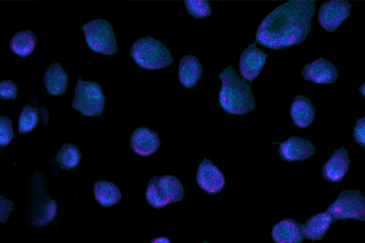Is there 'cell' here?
<instances>
[{"label":"cell","mask_w":365,"mask_h":243,"mask_svg":"<svg viewBox=\"0 0 365 243\" xmlns=\"http://www.w3.org/2000/svg\"><path fill=\"white\" fill-rule=\"evenodd\" d=\"M314 0H291L267 15L257 29L255 42L279 50L304 42L312 29Z\"/></svg>","instance_id":"obj_1"},{"label":"cell","mask_w":365,"mask_h":243,"mask_svg":"<svg viewBox=\"0 0 365 243\" xmlns=\"http://www.w3.org/2000/svg\"><path fill=\"white\" fill-rule=\"evenodd\" d=\"M219 77L222 84L218 100L224 111L232 115H243L255 110L256 103L251 86L232 66L219 73Z\"/></svg>","instance_id":"obj_2"},{"label":"cell","mask_w":365,"mask_h":243,"mask_svg":"<svg viewBox=\"0 0 365 243\" xmlns=\"http://www.w3.org/2000/svg\"><path fill=\"white\" fill-rule=\"evenodd\" d=\"M27 193L24 210L25 222L31 227L46 226L56 217L58 203L47 195L46 182L41 172L36 171L31 175Z\"/></svg>","instance_id":"obj_3"},{"label":"cell","mask_w":365,"mask_h":243,"mask_svg":"<svg viewBox=\"0 0 365 243\" xmlns=\"http://www.w3.org/2000/svg\"><path fill=\"white\" fill-rule=\"evenodd\" d=\"M130 54L138 66L149 71L164 68L173 62L165 45L149 36L135 41Z\"/></svg>","instance_id":"obj_4"},{"label":"cell","mask_w":365,"mask_h":243,"mask_svg":"<svg viewBox=\"0 0 365 243\" xmlns=\"http://www.w3.org/2000/svg\"><path fill=\"white\" fill-rule=\"evenodd\" d=\"M184 197L185 190L181 181L170 175L153 176L149 180L145 193L148 204L155 209L182 201Z\"/></svg>","instance_id":"obj_5"},{"label":"cell","mask_w":365,"mask_h":243,"mask_svg":"<svg viewBox=\"0 0 365 243\" xmlns=\"http://www.w3.org/2000/svg\"><path fill=\"white\" fill-rule=\"evenodd\" d=\"M71 106L85 116H99L105 107V96L98 83L83 81L81 76L74 88Z\"/></svg>","instance_id":"obj_6"},{"label":"cell","mask_w":365,"mask_h":243,"mask_svg":"<svg viewBox=\"0 0 365 243\" xmlns=\"http://www.w3.org/2000/svg\"><path fill=\"white\" fill-rule=\"evenodd\" d=\"M88 47L96 53L112 56L118 50L113 26L106 19H96L82 26Z\"/></svg>","instance_id":"obj_7"},{"label":"cell","mask_w":365,"mask_h":243,"mask_svg":"<svg viewBox=\"0 0 365 243\" xmlns=\"http://www.w3.org/2000/svg\"><path fill=\"white\" fill-rule=\"evenodd\" d=\"M334 221H365V197L359 190H344L326 210Z\"/></svg>","instance_id":"obj_8"},{"label":"cell","mask_w":365,"mask_h":243,"mask_svg":"<svg viewBox=\"0 0 365 243\" xmlns=\"http://www.w3.org/2000/svg\"><path fill=\"white\" fill-rule=\"evenodd\" d=\"M351 4L346 0L323 3L319 10L318 22L328 32L334 31L350 16Z\"/></svg>","instance_id":"obj_9"},{"label":"cell","mask_w":365,"mask_h":243,"mask_svg":"<svg viewBox=\"0 0 365 243\" xmlns=\"http://www.w3.org/2000/svg\"><path fill=\"white\" fill-rule=\"evenodd\" d=\"M196 182L205 192L216 195L224 188L225 178L220 170L205 157L198 166Z\"/></svg>","instance_id":"obj_10"},{"label":"cell","mask_w":365,"mask_h":243,"mask_svg":"<svg viewBox=\"0 0 365 243\" xmlns=\"http://www.w3.org/2000/svg\"><path fill=\"white\" fill-rule=\"evenodd\" d=\"M267 53L258 48L256 42L249 45L242 53L239 61L240 76L252 83L263 68Z\"/></svg>","instance_id":"obj_11"},{"label":"cell","mask_w":365,"mask_h":243,"mask_svg":"<svg viewBox=\"0 0 365 243\" xmlns=\"http://www.w3.org/2000/svg\"><path fill=\"white\" fill-rule=\"evenodd\" d=\"M278 144L279 155L287 162L303 161L312 157L316 152L314 145L310 140L298 136H290L283 143Z\"/></svg>","instance_id":"obj_12"},{"label":"cell","mask_w":365,"mask_h":243,"mask_svg":"<svg viewBox=\"0 0 365 243\" xmlns=\"http://www.w3.org/2000/svg\"><path fill=\"white\" fill-rule=\"evenodd\" d=\"M302 77L317 84L334 83L339 78V71L329 61L319 58L306 64L302 69Z\"/></svg>","instance_id":"obj_13"},{"label":"cell","mask_w":365,"mask_h":243,"mask_svg":"<svg viewBox=\"0 0 365 243\" xmlns=\"http://www.w3.org/2000/svg\"><path fill=\"white\" fill-rule=\"evenodd\" d=\"M160 143L158 134L146 127L137 128L130 139L132 150L140 157H149L154 154Z\"/></svg>","instance_id":"obj_14"},{"label":"cell","mask_w":365,"mask_h":243,"mask_svg":"<svg viewBox=\"0 0 365 243\" xmlns=\"http://www.w3.org/2000/svg\"><path fill=\"white\" fill-rule=\"evenodd\" d=\"M349 152L344 147L335 150L322 167L324 178L331 182H341L349 170Z\"/></svg>","instance_id":"obj_15"},{"label":"cell","mask_w":365,"mask_h":243,"mask_svg":"<svg viewBox=\"0 0 365 243\" xmlns=\"http://www.w3.org/2000/svg\"><path fill=\"white\" fill-rule=\"evenodd\" d=\"M271 236L275 243H302L304 239L302 224L291 218H285L274 224Z\"/></svg>","instance_id":"obj_16"},{"label":"cell","mask_w":365,"mask_h":243,"mask_svg":"<svg viewBox=\"0 0 365 243\" xmlns=\"http://www.w3.org/2000/svg\"><path fill=\"white\" fill-rule=\"evenodd\" d=\"M316 108L304 95H297L289 110L294 125L299 128H308L315 119Z\"/></svg>","instance_id":"obj_17"},{"label":"cell","mask_w":365,"mask_h":243,"mask_svg":"<svg viewBox=\"0 0 365 243\" xmlns=\"http://www.w3.org/2000/svg\"><path fill=\"white\" fill-rule=\"evenodd\" d=\"M334 222V218L327 211L316 214L302 224V235L304 238L312 241L322 240Z\"/></svg>","instance_id":"obj_18"},{"label":"cell","mask_w":365,"mask_h":243,"mask_svg":"<svg viewBox=\"0 0 365 243\" xmlns=\"http://www.w3.org/2000/svg\"><path fill=\"white\" fill-rule=\"evenodd\" d=\"M203 68L196 56L192 54L184 56L178 65L180 83L186 88L197 85L202 74Z\"/></svg>","instance_id":"obj_19"},{"label":"cell","mask_w":365,"mask_h":243,"mask_svg":"<svg viewBox=\"0 0 365 243\" xmlns=\"http://www.w3.org/2000/svg\"><path fill=\"white\" fill-rule=\"evenodd\" d=\"M43 82L49 94L63 95L68 86V75L60 63H54L47 68L43 76Z\"/></svg>","instance_id":"obj_20"},{"label":"cell","mask_w":365,"mask_h":243,"mask_svg":"<svg viewBox=\"0 0 365 243\" xmlns=\"http://www.w3.org/2000/svg\"><path fill=\"white\" fill-rule=\"evenodd\" d=\"M95 199L103 207H111L118 204L121 198L118 187L113 182L98 180L93 190Z\"/></svg>","instance_id":"obj_21"},{"label":"cell","mask_w":365,"mask_h":243,"mask_svg":"<svg viewBox=\"0 0 365 243\" xmlns=\"http://www.w3.org/2000/svg\"><path fill=\"white\" fill-rule=\"evenodd\" d=\"M37 41V38L32 31H20L11 38L9 46L12 52L18 56L27 57L35 49Z\"/></svg>","instance_id":"obj_22"},{"label":"cell","mask_w":365,"mask_h":243,"mask_svg":"<svg viewBox=\"0 0 365 243\" xmlns=\"http://www.w3.org/2000/svg\"><path fill=\"white\" fill-rule=\"evenodd\" d=\"M81 150L71 143H64L56 155V160L60 167L67 170L76 167L81 162Z\"/></svg>","instance_id":"obj_23"},{"label":"cell","mask_w":365,"mask_h":243,"mask_svg":"<svg viewBox=\"0 0 365 243\" xmlns=\"http://www.w3.org/2000/svg\"><path fill=\"white\" fill-rule=\"evenodd\" d=\"M40 118L38 108L29 105L24 106L19 118L18 127L21 134L33 131L37 126Z\"/></svg>","instance_id":"obj_24"},{"label":"cell","mask_w":365,"mask_h":243,"mask_svg":"<svg viewBox=\"0 0 365 243\" xmlns=\"http://www.w3.org/2000/svg\"><path fill=\"white\" fill-rule=\"evenodd\" d=\"M184 3L187 11L195 19H203L212 14V9L207 0H185Z\"/></svg>","instance_id":"obj_25"},{"label":"cell","mask_w":365,"mask_h":243,"mask_svg":"<svg viewBox=\"0 0 365 243\" xmlns=\"http://www.w3.org/2000/svg\"><path fill=\"white\" fill-rule=\"evenodd\" d=\"M14 136L11 120L6 115L0 116V147L8 146Z\"/></svg>","instance_id":"obj_26"},{"label":"cell","mask_w":365,"mask_h":243,"mask_svg":"<svg viewBox=\"0 0 365 243\" xmlns=\"http://www.w3.org/2000/svg\"><path fill=\"white\" fill-rule=\"evenodd\" d=\"M19 89L17 86L11 80L0 81V99L15 100L17 98Z\"/></svg>","instance_id":"obj_27"},{"label":"cell","mask_w":365,"mask_h":243,"mask_svg":"<svg viewBox=\"0 0 365 243\" xmlns=\"http://www.w3.org/2000/svg\"><path fill=\"white\" fill-rule=\"evenodd\" d=\"M354 140L361 146H365V116L357 120L353 131Z\"/></svg>","instance_id":"obj_28"},{"label":"cell","mask_w":365,"mask_h":243,"mask_svg":"<svg viewBox=\"0 0 365 243\" xmlns=\"http://www.w3.org/2000/svg\"><path fill=\"white\" fill-rule=\"evenodd\" d=\"M14 202L5 198L4 195H0V222L5 223L14 210Z\"/></svg>","instance_id":"obj_29"},{"label":"cell","mask_w":365,"mask_h":243,"mask_svg":"<svg viewBox=\"0 0 365 243\" xmlns=\"http://www.w3.org/2000/svg\"><path fill=\"white\" fill-rule=\"evenodd\" d=\"M150 243H171L170 239L165 237L153 238Z\"/></svg>","instance_id":"obj_30"},{"label":"cell","mask_w":365,"mask_h":243,"mask_svg":"<svg viewBox=\"0 0 365 243\" xmlns=\"http://www.w3.org/2000/svg\"><path fill=\"white\" fill-rule=\"evenodd\" d=\"M364 83H363L361 86L359 87V90L361 92L362 96L364 98Z\"/></svg>","instance_id":"obj_31"},{"label":"cell","mask_w":365,"mask_h":243,"mask_svg":"<svg viewBox=\"0 0 365 243\" xmlns=\"http://www.w3.org/2000/svg\"><path fill=\"white\" fill-rule=\"evenodd\" d=\"M202 243H208L207 242H203Z\"/></svg>","instance_id":"obj_32"}]
</instances>
